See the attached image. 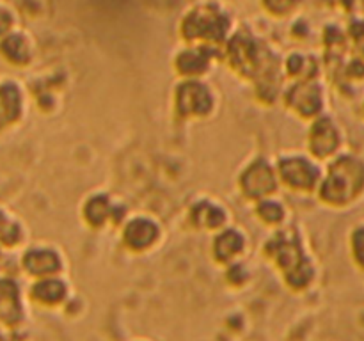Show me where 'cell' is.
Wrapping results in <instances>:
<instances>
[{
    "label": "cell",
    "instance_id": "cell-1",
    "mask_svg": "<svg viewBox=\"0 0 364 341\" xmlns=\"http://www.w3.org/2000/svg\"><path fill=\"white\" fill-rule=\"evenodd\" d=\"M354 251H355V258L359 259V263H361V266L364 269V227H359L358 233H355Z\"/></svg>",
    "mask_w": 364,
    "mask_h": 341
}]
</instances>
